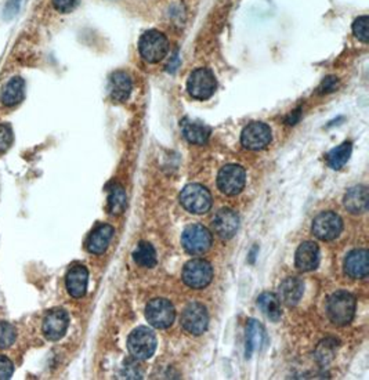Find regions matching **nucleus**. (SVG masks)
<instances>
[{"instance_id": "obj_1", "label": "nucleus", "mask_w": 369, "mask_h": 380, "mask_svg": "<svg viewBox=\"0 0 369 380\" xmlns=\"http://www.w3.org/2000/svg\"><path fill=\"white\" fill-rule=\"evenodd\" d=\"M326 312L332 323L337 326L350 323L355 315V297L346 290L335 292L328 299Z\"/></svg>"}, {"instance_id": "obj_2", "label": "nucleus", "mask_w": 369, "mask_h": 380, "mask_svg": "<svg viewBox=\"0 0 369 380\" xmlns=\"http://www.w3.org/2000/svg\"><path fill=\"white\" fill-rule=\"evenodd\" d=\"M139 50L141 57L151 64L162 61L169 52V41L165 34L151 30L147 31L139 42Z\"/></svg>"}, {"instance_id": "obj_3", "label": "nucleus", "mask_w": 369, "mask_h": 380, "mask_svg": "<svg viewBox=\"0 0 369 380\" xmlns=\"http://www.w3.org/2000/svg\"><path fill=\"white\" fill-rule=\"evenodd\" d=\"M181 206L194 214H203L212 208V194L201 184H188L180 192Z\"/></svg>"}, {"instance_id": "obj_4", "label": "nucleus", "mask_w": 369, "mask_h": 380, "mask_svg": "<svg viewBox=\"0 0 369 380\" xmlns=\"http://www.w3.org/2000/svg\"><path fill=\"white\" fill-rule=\"evenodd\" d=\"M157 343L158 341L155 333L147 326H140L130 333L128 339V348L132 357L139 361H144L154 355L157 350Z\"/></svg>"}, {"instance_id": "obj_5", "label": "nucleus", "mask_w": 369, "mask_h": 380, "mask_svg": "<svg viewBox=\"0 0 369 380\" xmlns=\"http://www.w3.org/2000/svg\"><path fill=\"white\" fill-rule=\"evenodd\" d=\"M212 232L202 224H191L181 234V245L190 254H202L212 246Z\"/></svg>"}, {"instance_id": "obj_6", "label": "nucleus", "mask_w": 369, "mask_h": 380, "mask_svg": "<svg viewBox=\"0 0 369 380\" xmlns=\"http://www.w3.org/2000/svg\"><path fill=\"white\" fill-rule=\"evenodd\" d=\"M181 278L187 286L192 289H203L213 279V268L209 261L194 259L184 266Z\"/></svg>"}, {"instance_id": "obj_7", "label": "nucleus", "mask_w": 369, "mask_h": 380, "mask_svg": "<svg viewBox=\"0 0 369 380\" xmlns=\"http://www.w3.org/2000/svg\"><path fill=\"white\" fill-rule=\"evenodd\" d=\"M217 83L215 79V75L212 71L206 68H198L195 70L188 81H187V90L188 94L195 100H208L210 99L216 92Z\"/></svg>"}, {"instance_id": "obj_8", "label": "nucleus", "mask_w": 369, "mask_h": 380, "mask_svg": "<svg viewBox=\"0 0 369 380\" xmlns=\"http://www.w3.org/2000/svg\"><path fill=\"white\" fill-rule=\"evenodd\" d=\"M146 318L151 326L157 329H166L173 323L176 310L166 299H152L146 307Z\"/></svg>"}, {"instance_id": "obj_9", "label": "nucleus", "mask_w": 369, "mask_h": 380, "mask_svg": "<svg viewBox=\"0 0 369 380\" xmlns=\"http://www.w3.org/2000/svg\"><path fill=\"white\" fill-rule=\"evenodd\" d=\"M245 181H246L245 169L235 163L223 166L217 174V186L220 191L230 197L239 194L245 187Z\"/></svg>"}, {"instance_id": "obj_10", "label": "nucleus", "mask_w": 369, "mask_h": 380, "mask_svg": "<svg viewBox=\"0 0 369 380\" xmlns=\"http://www.w3.org/2000/svg\"><path fill=\"white\" fill-rule=\"evenodd\" d=\"M180 322L186 332L194 336H199L208 329L209 315L201 303H191L184 308Z\"/></svg>"}, {"instance_id": "obj_11", "label": "nucleus", "mask_w": 369, "mask_h": 380, "mask_svg": "<svg viewBox=\"0 0 369 380\" xmlns=\"http://www.w3.org/2000/svg\"><path fill=\"white\" fill-rule=\"evenodd\" d=\"M341 230L343 221L335 212H322L312 221V234L321 241H333Z\"/></svg>"}, {"instance_id": "obj_12", "label": "nucleus", "mask_w": 369, "mask_h": 380, "mask_svg": "<svg viewBox=\"0 0 369 380\" xmlns=\"http://www.w3.org/2000/svg\"><path fill=\"white\" fill-rule=\"evenodd\" d=\"M271 129L263 122L249 123L241 134V143L250 151H259L266 148L271 143Z\"/></svg>"}, {"instance_id": "obj_13", "label": "nucleus", "mask_w": 369, "mask_h": 380, "mask_svg": "<svg viewBox=\"0 0 369 380\" xmlns=\"http://www.w3.org/2000/svg\"><path fill=\"white\" fill-rule=\"evenodd\" d=\"M70 325V315L64 308L50 310L43 319V333L46 339L57 341L64 337Z\"/></svg>"}, {"instance_id": "obj_14", "label": "nucleus", "mask_w": 369, "mask_h": 380, "mask_svg": "<svg viewBox=\"0 0 369 380\" xmlns=\"http://www.w3.org/2000/svg\"><path fill=\"white\" fill-rule=\"evenodd\" d=\"M212 224L221 239H231L239 228V216L232 209L224 208L216 213Z\"/></svg>"}, {"instance_id": "obj_15", "label": "nucleus", "mask_w": 369, "mask_h": 380, "mask_svg": "<svg viewBox=\"0 0 369 380\" xmlns=\"http://www.w3.org/2000/svg\"><path fill=\"white\" fill-rule=\"evenodd\" d=\"M344 272L354 279H363L369 274V253L366 249L350 252L344 259Z\"/></svg>"}, {"instance_id": "obj_16", "label": "nucleus", "mask_w": 369, "mask_h": 380, "mask_svg": "<svg viewBox=\"0 0 369 380\" xmlns=\"http://www.w3.org/2000/svg\"><path fill=\"white\" fill-rule=\"evenodd\" d=\"M319 263V248L315 242L307 241L303 242L297 250H296V256H295V264L297 267L299 271L303 272H308L317 268Z\"/></svg>"}, {"instance_id": "obj_17", "label": "nucleus", "mask_w": 369, "mask_h": 380, "mask_svg": "<svg viewBox=\"0 0 369 380\" xmlns=\"http://www.w3.org/2000/svg\"><path fill=\"white\" fill-rule=\"evenodd\" d=\"M67 289L68 293L75 297V299H81L86 294L88 290V282H89V271L85 266L82 264H77L74 267L70 268V271L67 272Z\"/></svg>"}, {"instance_id": "obj_18", "label": "nucleus", "mask_w": 369, "mask_h": 380, "mask_svg": "<svg viewBox=\"0 0 369 380\" xmlns=\"http://www.w3.org/2000/svg\"><path fill=\"white\" fill-rule=\"evenodd\" d=\"M304 292V283L297 277H288L283 279L278 288V299L288 307L296 306Z\"/></svg>"}, {"instance_id": "obj_19", "label": "nucleus", "mask_w": 369, "mask_h": 380, "mask_svg": "<svg viewBox=\"0 0 369 380\" xmlns=\"http://www.w3.org/2000/svg\"><path fill=\"white\" fill-rule=\"evenodd\" d=\"M114 232H115V230L110 224H101L97 228H94L86 242L88 250L93 254H103L107 250V248L110 246Z\"/></svg>"}, {"instance_id": "obj_20", "label": "nucleus", "mask_w": 369, "mask_h": 380, "mask_svg": "<svg viewBox=\"0 0 369 380\" xmlns=\"http://www.w3.org/2000/svg\"><path fill=\"white\" fill-rule=\"evenodd\" d=\"M344 208L354 214H361L368 210L369 206V192L365 186H357L350 188L343 199Z\"/></svg>"}, {"instance_id": "obj_21", "label": "nucleus", "mask_w": 369, "mask_h": 380, "mask_svg": "<svg viewBox=\"0 0 369 380\" xmlns=\"http://www.w3.org/2000/svg\"><path fill=\"white\" fill-rule=\"evenodd\" d=\"M133 85L130 77L123 71H117L111 75L110 79V93L112 100L123 103L129 99Z\"/></svg>"}, {"instance_id": "obj_22", "label": "nucleus", "mask_w": 369, "mask_h": 380, "mask_svg": "<svg viewBox=\"0 0 369 380\" xmlns=\"http://www.w3.org/2000/svg\"><path fill=\"white\" fill-rule=\"evenodd\" d=\"M24 92H26V82L20 77L12 78L3 88L2 96L0 100L6 107H14L20 104L24 100Z\"/></svg>"}, {"instance_id": "obj_23", "label": "nucleus", "mask_w": 369, "mask_h": 380, "mask_svg": "<svg viewBox=\"0 0 369 380\" xmlns=\"http://www.w3.org/2000/svg\"><path fill=\"white\" fill-rule=\"evenodd\" d=\"M257 307L261 312L272 322L279 321L282 311H281V301L279 299L270 292H264L257 297Z\"/></svg>"}, {"instance_id": "obj_24", "label": "nucleus", "mask_w": 369, "mask_h": 380, "mask_svg": "<svg viewBox=\"0 0 369 380\" xmlns=\"http://www.w3.org/2000/svg\"><path fill=\"white\" fill-rule=\"evenodd\" d=\"M183 134L188 143L195 146H203L209 140L210 129L199 122H186L183 125Z\"/></svg>"}, {"instance_id": "obj_25", "label": "nucleus", "mask_w": 369, "mask_h": 380, "mask_svg": "<svg viewBox=\"0 0 369 380\" xmlns=\"http://www.w3.org/2000/svg\"><path fill=\"white\" fill-rule=\"evenodd\" d=\"M264 339L263 326L256 319H249L246 328V358H250L253 351L260 348Z\"/></svg>"}, {"instance_id": "obj_26", "label": "nucleus", "mask_w": 369, "mask_h": 380, "mask_svg": "<svg viewBox=\"0 0 369 380\" xmlns=\"http://www.w3.org/2000/svg\"><path fill=\"white\" fill-rule=\"evenodd\" d=\"M133 259L140 267L152 268L157 266V252L150 242H140L133 252Z\"/></svg>"}, {"instance_id": "obj_27", "label": "nucleus", "mask_w": 369, "mask_h": 380, "mask_svg": "<svg viewBox=\"0 0 369 380\" xmlns=\"http://www.w3.org/2000/svg\"><path fill=\"white\" fill-rule=\"evenodd\" d=\"M128 203V198H126V192L123 190L122 186L119 184H114L110 188V194H108V210L111 214L118 216L122 214L125 208Z\"/></svg>"}, {"instance_id": "obj_28", "label": "nucleus", "mask_w": 369, "mask_h": 380, "mask_svg": "<svg viewBox=\"0 0 369 380\" xmlns=\"http://www.w3.org/2000/svg\"><path fill=\"white\" fill-rule=\"evenodd\" d=\"M351 143L346 141L343 144H340L339 147L333 148L329 154H328V165L332 168V169H341L347 161L350 159V155H351Z\"/></svg>"}, {"instance_id": "obj_29", "label": "nucleus", "mask_w": 369, "mask_h": 380, "mask_svg": "<svg viewBox=\"0 0 369 380\" xmlns=\"http://www.w3.org/2000/svg\"><path fill=\"white\" fill-rule=\"evenodd\" d=\"M17 337L16 328L6 322V321H0V348H9L14 344Z\"/></svg>"}, {"instance_id": "obj_30", "label": "nucleus", "mask_w": 369, "mask_h": 380, "mask_svg": "<svg viewBox=\"0 0 369 380\" xmlns=\"http://www.w3.org/2000/svg\"><path fill=\"white\" fill-rule=\"evenodd\" d=\"M368 23H369L368 16H362V17H358L354 21V24H352V34H354V37L358 41L363 42V43H368V38H369Z\"/></svg>"}, {"instance_id": "obj_31", "label": "nucleus", "mask_w": 369, "mask_h": 380, "mask_svg": "<svg viewBox=\"0 0 369 380\" xmlns=\"http://www.w3.org/2000/svg\"><path fill=\"white\" fill-rule=\"evenodd\" d=\"M137 361L139 359H136L134 357H133V359L125 361L123 370H122L123 377H126V379H141L143 377V369Z\"/></svg>"}, {"instance_id": "obj_32", "label": "nucleus", "mask_w": 369, "mask_h": 380, "mask_svg": "<svg viewBox=\"0 0 369 380\" xmlns=\"http://www.w3.org/2000/svg\"><path fill=\"white\" fill-rule=\"evenodd\" d=\"M13 143V130L9 125H0V154H5Z\"/></svg>"}, {"instance_id": "obj_33", "label": "nucleus", "mask_w": 369, "mask_h": 380, "mask_svg": "<svg viewBox=\"0 0 369 380\" xmlns=\"http://www.w3.org/2000/svg\"><path fill=\"white\" fill-rule=\"evenodd\" d=\"M54 9L59 13H71L79 5L81 0H52Z\"/></svg>"}, {"instance_id": "obj_34", "label": "nucleus", "mask_w": 369, "mask_h": 380, "mask_svg": "<svg viewBox=\"0 0 369 380\" xmlns=\"http://www.w3.org/2000/svg\"><path fill=\"white\" fill-rule=\"evenodd\" d=\"M14 366L12 359L5 355H0V380H8L13 376Z\"/></svg>"}, {"instance_id": "obj_35", "label": "nucleus", "mask_w": 369, "mask_h": 380, "mask_svg": "<svg viewBox=\"0 0 369 380\" xmlns=\"http://www.w3.org/2000/svg\"><path fill=\"white\" fill-rule=\"evenodd\" d=\"M20 5H21V0H10V2L5 8V19L6 20L13 19L19 13Z\"/></svg>"}, {"instance_id": "obj_36", "label": "nucleus", "mask_w": 369, "mask_h": 380, "mask_svg": "<svg viewBox=\"0 0 369 380\" xmlns=\"http://www.w3.org/2000/svg\"><path fill=\"white\" fill-rule=\"evenodd\" d=\"M337 88V79L335 77H328L325 78V81L321 83L319 86V93H330L333 90H336Z\"/></svg>"}]
</instances>
